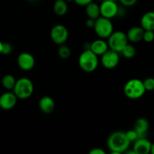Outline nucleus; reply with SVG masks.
<instances>
[{
    "label": "nucleus",
    "instance_id": "f257e3e1",
    "mask_svg": "<svg viewBox=\"0 0 154 154\" xmlns=\"http://www.w3.org/2000/svg\"><path fill=\"white\" fill-rule=\"evenodd\" d=\"M107 145L111 153L120 154L125 153L129 149L130 141L127 139L124 132L116 131L108 136Z\"/></svg>",
    "mask_w": 154,
    "mask_h": 154
},
{
    "label": "nucleus",
    "instance_id": "f03ea898",
    "mask_svg": "<svg viewBox=\"0 0 154 154\" xmlns=\"http://www.w3.org/2000/svg\"><path fill=\"white\" fill-rule=\"evenodd\" d=\"M78 64L84 72L90 73L97 69L99 66V58L91 50H84L80 55Z\"/></svg>",
    "mask_w": 154,
    "mask_h": 154
},
{
    "label": "nucleus",
    "instance_id": "7ed1b4c3",
    "mask_svg": "<svg viewBox=\"0 0 154 154\" xmlns=\"http://www.w3.org/2000/svg\"><path fill=\"white\" fill-rule=\"evenodd\" d=\"M125 96L130 99H138L144 96L146 90L143 81L133 78L126 83L123 88Z\"/></svg>",
    "mask_w": 154,
    "mask_h": 154
},
{
    "label": "nucleus",
    "instance_id": "20e7f679",
    "mask_svg": "<svg viewBox=\"0 0 154 154\" xmlns=\"http://www.w3.org/2000/svg\"><path fill=\"white\" fill-rule=\"evenodd\" d=\"M34 91V85L30 79L27 78H21L17 80L14 87L13 92L17 99H26L32 95Z\"/></svg>",
    "mask_w": 154,
    "mask_h": 154
},
{
    "label": "nucleus",
    "instance_id": "39448f33",
    "mask_svg": "<svg viewBox=\"0 0 154 154\" xmlns=\"http://www.w3.org/2000/svg\"><path fill=\"white\" fill-rule=\"evenodd\" d=\"M95 32L100 38H108L114 32V25L111 19L100 16L96 20L94 27Z\"/></svg>",
    "mask_w": 154,
    "mask_h": 154
},
{
    "label": "nucleus",
    "instance_id": "423d86ee",
    "mask_svg": "<svg viewBox=\"0 0 154 154\" xmlns=\"http://www.w3.org/2000/svg\"><path fill=\"white\" fill-rule=\"evenodd\" d=\"M108 39V45L110 49L117 53L121 52L128 44L126 34L122 31L113 32Z\"/></svg>",
    "mask_w": 154,
    "mask_h": 154
},
{
    "label": "nucleus",
    "instance_id": "0eeeda50",
    "mask_svg": "<svg viewBox=\"0 0 154 154\" xmlns=\"http://www.w3.org/2000/svg\"><path fill=\"white\" fill-rule=\"evenodd\" d=\"M51 38L57 45H60L65 44L69 38V31L65 26L57 24L54 26L51 30Z\"/></svg>",
    "mask_w": 154,
    "mask_h": 154
},
{
    "label": "nucleus",
    "instance_id": "6e6552de",
    "mask_svg": "<svg viewBox=\"0 0 154 154\" xmlns=\"http://www.w3.org/2000/svg\"><path fill=\"white\" fill-rule=\"evenodd\" d=\"M100 7L101 16L111 19L115 17L118 14L119 7L114 0H104Z\"/></svg>",
    "mask_w": 154,
    "mask_h": 154
},
{
    "label": "nucleus",
    "instance_id": "1a4fd4ad",
    "mask_svg": "<svg viewBox=\"0 0 154 154\" xmlns=\"http://www.w3.org/2000/svg\"><path fill=\"white\" fill-rule=\"evenodd\" d=\"M101 62L102 64L105 69H112L117 67V65L120 62V57L119 53L113 51V50L108 49L104 54H102Z\"/></svg>",
    "mask_w": 154,
    "mask_h": 154
},
{
    "label": "nucleus",
    "instance_id": "9d476101",
    "mask_svg": "<svg viewBox=\"0 0 154 154\" xmlns=\"http://www.w3.org/2000/svg\"><path fill=\"white\" fill-rule=\"evenodd\" d=\"M35 60L34 57L28 52H22L17 57V65L23 71H30L34 68Z\"/></svg>",
    "mask_w": 154,
    "mask_h": 154
},
{
    "label": "nucleus",
    "instance_id": "9b49d317",
    "mask_svg": "<svg viewBox=\"0 0 154 154\" xmlns=\"http://www.w3.org/2000/svg\"><path fill=\"white\" fill-rule=\"evenodd\" d=\"M17 99L14 92H10L8 90L0 96V108L5 111L12 109L16 105Z\"/></svg>",
    "mask_w": 154,
    "mask_h": 154
},
{
    "label": "nucleus",
    "instance_id": "f8f14e48",
    "mask_svg": "<svg viewBox=\"0 0 154 154\" xmlns=\"http://www.w3.org/2000/svg\"><path fill=\"white\" fill-rule=\"evenodd\" d=\"M151 144V142L146 138H139L134 141L133 150L135 154H148Z\"/></svg>",
    "mask_w": 154,
    "mask_h": 154
},
{
    "label": "nucleus",
    "instance_id": "ddd939ff",
    "mask_svg": "<svg viewBox=\"0 0 154 154\" xmlns=\"http://www.w3.org/2000/svg\"><path fill=\"white\" fill-rule=\"evenodd\" d=\"M149 126L150 125H149L148 120L144 117H140L135 120V124H134V129L138 133V138H146Z\"/></svg>",
    "mask_w": 154,
    "mask_h": 154
},
{
    "label": "nucleus",
    "instance_id": "4468645a",
    "mask_svg": "<svg viewBox=\"0 0 154 154\" xmlns=\"http://www.w3.org/2000/svg\"><path fill=\"white\" fill-rule=\"evenodd\" d=\"M38 106L42 112L46 114H50L54 111L55 102L54 99L50 96H43L39 100Z\"/></svg>",
    "mask_w": 154,
    "mask_h": 154
},
{
    "label": "nucleus",
    "instance_id": "2eb2a0df",
    "mask_svg": "<svg viewBox=\"0 0 154 154\" xmlns=\"http://www.w3.org/2000/svg\"><path fill=\"white\" fill-rule=\"evenodd\" d=\"M108 49H109V47H108V42H105L102 38L94 41L90 44V50H91L98 57L105 54Z\"/></svg>",
    "mask_w": 154,
    "mask_h": 154
},
{
    "label": "nucleus",
    "instance_id": "dca6fc26",
    "mask_svg": "<svg viewBox=\"0 0 154 154\" xmlns=\"http://www.w3.org/2000/svg\"><path fill=\"white\" fill-rule=\"evenodd\" d=\"M144 29L141 26H133L128 30L126 33L128 41H130L133 43L141 42L143 40V35Z\"/></svg>",
    "mask_w": 154,
    "mask_h": 154
},
{
    "label": "nucleus",
    "instance_id": "f3484780",
    "mask_svg": "<svg viewBox=\"0 0 154 154\" xmlns=\"http://www.w3.org/2000/svg\"><path fill=\"white\" fill-rule=\"evenodd\" d=\"M141 26L144 30L154 31V11H147L141 19Z\"/></svg>",
    "mask_w": 154,
    "mask_h": 154
},
{
    "label": "nucleus",
    "instance_id": "a211bd4d",
    "mask_svg": "<svg viewBox=\"0 0 154 154\" xmlns=\"http://www.w3.org/2000/svg\"><path fill=\"white\" fill-rule=\"evenodd\" d=\"M86 7V14L88 17V18L96 20L101 16L100 14V7L96 3L92 2L89 3Z\"/></svg>",
    "mask_w": 154,
    "mask_h": 154
},
{
    "label": "nucleus",
    "instance_id": "6ab92c4d",
    "mask_svg": "<svg viewBox=\"0 0 154 154\" xmlns=\"http://www.w3.org/2000/svg\"><path fill=\"white\" fill-rule=\"evenodd\" d=\"M54 11L58 16H63L68 11V5L66 0H56L54 4Z\"/></svg>",
    "mask_w": 154,
    "mask_h": 154
},
{
    "label": "nucleus",
    "instance_id": "aec40b11",
    "mask_svg": "<svg viewBox=\"0 0 154 154\" xmlns=\"http://www.w3.org/2000/svg\"><path fill=\"white\" fill-rule=\"evenodd\" d=\"M15 83H16V79L13 75H10V74L4 75L2 79V84L3 87L7 90H9V91L13 90Z\"/></svg>",
    "mask_w": 154,
    "mask_h": 154
},
{
    "label": "nucleus",
    "instance_id": "412c9836",
    "mask_svg": "<svg viewBox=\"0 0 154 154\" xmlns=\"http://www.w3.org/2000/svg\"><path fill=\"white\" fill-rule=\"evenodd\" d=\"M58 48V55L63 60H67L72 55V51H71L70 48L67 46V45H65L64 44L63 45H59Z\"/></svg>",
    "mask_w": 154,
    "mask_h": 154
},
{
    "label": "nucleus",
    "instance_id": "4be33fe9",
    "mask_svg": "<svg viewBox=\"0 0 154 154\" xmlns=\"http://www.w3.org/2000/svg\"><path fill=\"white\" fill-rule=\"evenodd\" d=\"M120 53L123 54L125 58L132 59V57H135V54H136V50H135V47L133 45L127 44Z\"/></svg>",
    "mask_w": 154,
    "mask_h": 154
},
{
    "label": "nucleus",
    "instance_id": "5701e85b",
    "mask_svg": "<svg viewBox=\"0 0 154 154\" xmlns=\"http://www.w3.org/2000/svg\"><path fill=\"white\" fill-rule=\"evenodd\" d=\"M144 87L146 91H153L154 90V78H147L143 81Z\"/></svg>",
    "mask_w": 154,
    "mask_h": 154
},
{
    "label": "nucleus",
    "instance_id": "b1692460",
    "mask_svg": "<svg viewBox=\"0 0 154 154\" xmlns=\"http://www.w3.org/2000/svg\"><path fill=\"white\" fill-rule=\"evenodd\" d=\"M143 40L147 43H150L154 40V31L153 30H144L143 35Z\"/></svg>",
    "mask_w": 154,
    "mask_h": 154
},
{
    "label": "nucleus",
    "instance_id": "393cba45",
    "mask_svg": "<svg viewBox=\"0 0 154 154\" xmlns=\"http://www.w3.org/2000/svg\"><path fill=\"white\" fill-rule=\"evenodd\" d=\"M125 134H126V138L130 141V143L133 142V141H135V140H137L138 138V133L135 132V130L134 129H132V130L127 131V132H125Z\"/></svg>",
    "mask_w": 154,
    "mask_h": 154
},
{
    "label": "nucleus",
    "instance_id": "a878e982",
    "mask_svg": "<svg viewBox=\"0 0 154 154\" xmlns=\"http://www.w3.org/2000/svg\"><path fill=\"white\" fill-rule=\"evenodd\" d=\"M12 45L10 43H8V42H3L2 45V54H4V55H8L11 53L12 52Z\"/></svg>",
    "mask_w": 154,
    "mask_h": 154
},
{
    "label": "nucleus",
    "instance_id": "bb28decb",
    "mask_svg": "<svg viewBox=\"0 0 154 154\" xmlns=\"http://www.w3.org/2000/svg\"><path fill=\"white\" fill-rule=\"evenodd\" d=\"M122 5L126 7H130V6L134 5L136 3L137 0H120Z\"/></svg>",
    "mask_w": 154,
    "mask_h": 154
},
{
    "label": "nucleus",
    "instance_id": "cd10ccee",
    "mask_svg": "<svg viewBox=\"0 0 154 154\" xmlns=\"http://www.w3.org/2000/svg\"><path fill=\"white\" fill-rule=\"evenodd\" d=\"M93 1V0H74V2L80 6H86Z\"/></svg>",
    "mask_w": 154,
    "mask_h": 154
},
{
    "label": "nucleus",
    "instance_id": "c85d7f7f",
    "mask_svg": "<svg viewBox=\"0 0 154 154\" xmlns=\"http://www.w3.org/2000/svg\"><path fill=\"white\" fill-rule=\"evenodd\" d=\"M90 154H105V152L102 149L99 148V147H96V148H93L90 152Z\"/></svg>",
    "mask_w": 154,
    "mask_h": 154
},
{
    "label": "nucleus",
    "instance_id": "c756f323",
    "mask_svg": "<svg viewBox=\"0 0 154 154\" xmlns=\"http://www.w3.org/2000/svg\"><path fill=\"white\" fill-rule=\"evenodd\" d=\"M95 22H96V20L92 19V18H88L86 21V25L88 28H93L94 27L95 25Z\"/></svg>",
    "mask_w": 154,
    "mask_h": 154
},
{
    "label": "nucleus",
    "instance_id": "7c9ffc66",
    "mask_svg": "<svg viewBox=\"0 0 154 154\" xmlns=\"http://www.w3.org/2000/svg\"><path fill=\"white\" fill-rule=\"evenodd\" d=\"M150 153L152 154H154V144H151V147H150Z\"/></svg>",
    "mask_w": 154,
    "mask_h": 154
},
{
    "label": "nucleus",
    "instance_id": "2f4dec72",
    "mask_svg": "<svg viewBox=\"0 0 154 154\" xmlns=\"http://www.w3.org/2000/svg\"><path fill=\"white\" fill-rule=\"evenodd\" d=\"M2 45L3 42L0 41V54H2Z\"/></svg>",
    "mask_w": 154,
    "mask_h": 154
}]
</instances>
